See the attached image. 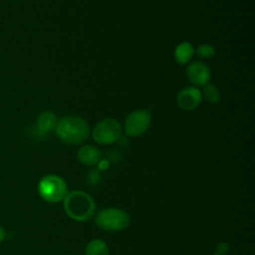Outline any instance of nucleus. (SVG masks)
<instances>
[{
	"mask_svg": "<svg viewBox=\"0 0 255 255\" xmlns=\"http://www.w3.org/2000/svg\"><path fill=\"white\" fill-rule=\"evenodd\" d=\"M201 96H202V99H205L207 102L212 104L218 103L221 99V94L218 88L215 85L209 84V83L203 86Z\"/></svg>",
	"mask_w": 255,
	"mask_h": 255,
	"instance_id": "obj_13",
	"label": "nucleus"
},
{
	"mask_svg": "<svg viewBox=\"0 0 255 255\" xmlns=\"http://www.w3.org/2000/svg\"><path fill=\"white\" fill-rule=\"evenodd\" d=\"M194 48L189 42L180 43L174 50V59L177 64L185 65L194 55Z\"/></svg>",
	"mask_w": 255,
	"mask_h": 255,
	"instance_id": "obj_10",
	"label": "nucleus"
},
{
	"mask_svg": "<svg viewBox=\"0 0 255 255\" xmlns=\"http://www.w3.org/2000/svg\"><path fill=\"white\" fill-rule=\"evenodd\" d=\"M176 102L178 107L184 111L194 110L202 102L201 92L196 87H186L179 91Z\"/></svg>",
	"mask_w": 255,
	"mask_h": 255,
	"instance_id": "obj_8",
	"label": "nucleus"
},
{
	"mask_svg": "<svg viewBox=\"0 0 255 255\" xmlns=\"http://www.w3.org/2000/svg\"><path fill=\"white\" fill-rule=\"evenodd\" d=\"M39 195L49 203L63 201L69 192L66 181L59 175L47 174L38 183Z\"/></svg>",
	"mask_w": 255,
	"mask_h": 255,
	"instance_id": "obj_4",
	"label": "nucleus"
},
{
	"mask_svg": "<svg viewBox=\"0 0 255 255\" xmlns=\"http://www.w3.org/2000/svg\"><path fill=\"white\" fill-rule=\"evenodd\" d=\"M195 52L200 59H210L215 55L214 47L207 43H203L200 46H198Z\"/></svg>",
	"mask_w": 255,
	"mask_h": 255,
	"instance_id": "obj_14",
	"label": "nucleus"
},
{
	"mask_svg": "<svg viewBox=\"0 0 255 255\" xmlns=\"http://www.w3.org/2000/svg\"><path fill=\"white\" fill-rule=\"evenodd\" d=\"M85 255H110V248L105 241L93 239L87 244Z\"/></svg>",
	"mask_w": 255,
	"mask_h": 255,
	"instance_id": "obj_12",
	"label": "nucleus"
},
{
	"mask_svg": "<svg viewBox=\"0 0 255 255\" xmlns=\"http://www.w3.org/2000/svg\"><path fill=\"white\" fill-rule=\"evenodd\" d=\"M66 214L76 221H87L96 211V203L93 197L83 190L69 191L63 200Z\"/></svg>",
	"mask_w": 255,
	"mask_h": 255,
	"instance_id": "obj_2",
	"label": "nucleus"
},
{
	"mask_svg": "<svg viewBox=\"0 0 255 255\" xmlns=\"http://www.w3.org/2000/svg\"><path fill=\"white\" fill-rule=\"evenodd\" d=\"M151 116L146 110L139 109L131 112L126 119L124 131L128 136H139L143 134L150 126Z\"/></svg>",
	"mask_w": 255,
	"mask_h": 255,
	"instance_id": "obj_6",
	"label": "nucleus"
},
{
	"mask_svg": "<svg viewBox=\"0 0 255 255\" xmlns=\"http://www.w3.org/2000/svg\"><path fill=\"white\" fill-rule=\"evenodd\" d=\"M216 254L218 255H227L230 251V245L225 241H220L217 243L216 247Z\"/></svg>",
	"mask_w": 255,
	"mask_h": 255,
	"instance_id": "obj_16",
	"label": "nucleus"
},
{
	"mask_svg": "<svg viewBox=\"0 0 255 255\" xmlns=\"http://www.w3.org/2000/svg\"><path fill=\"white\" fill-rule=\"evenodd\" d=\"M37 126L41 132H49L57 126V119L52 112H43L37 118Z\"/></svg>",
	"mask_w": 255,
	"mask_h": 255,
	"instance_id": "obj_11",
	"label": "nucleus"
},
{
	"mask_svg": "<svg viewBox=\"0 0 255 255\" xmlns=\"http://www.w3.org/2000/svg\"><path fill=\"white\" fill-rule=\"evenodd\" d=\"M97 165H98V169L99 170H106L110 166V160H108V159H101L98 162Z\"/></svg>",
	"mask_w": 255,
	"mask_h": 255,
	"instance_id": "obj_17",
	"label": "nucleus"
},
{
	"mask_svg": "<svg viewBox=\"0 0 255 255\" xmlns=\"http://www.w3.org/2000/svg\"><path fill=\"white\" fill-rule=\"evenodd\" d=\"M69 255H77V254H69Z\"/></svg>",
	"mask_w": 255,
	"mask_h": 255,
	"instance_id": "obj_19",
	"label": "nucleus"
},
{
	"mask_svg": "<svg viewBox=\"0 0 255 255\" xmlns=\"http://www.w3.org/2000/svg\"><path fill=\"white\" fill-rule=\"evenodd\" d=\"M77 157L82 164L86 166H94L102 159V152L96 145L86 144L80 147L77 152Z\"/></svg>",
	"mask_w": 255,
	"mask_h": 255,
	"instance_id": "obj_9",
	"label": "nucleus"
},
{
	"mask_svg": "<svg viewBox=\"0 0 255 255\" xmlns=\"http://www.w3.org/2000/svg\"><path fill=\"white\" fill-rule=\"evenodd\" d=\"M188 81L194 86H204L209 83L211 72L208 65L202 61L191 62L186 69Z\"/></svg>",
	"mask_w": 255,
	"mask_h": 255,
	"instance_id": "obj_7",
	"label": "nucleus"
},
{
	"mask_svg": "<svg viewBox=\"0 0 255 255\" xmlns=\"http://www.w3.org/2000/svg\"><path fill=\"white\" fill-rule=\"evenodd\" d=\"M122 133V126L117 120L105 119L95 126L92 130V137L98 144L108 145L118 141Z\"/></svg>",
	"mask_w": 255,
	"mask_h": 255,
	"instance_id": "obj_5",
	"label": "nucleus"
},
{
	"mask_svg": "<svg viewBox=\"0 0 255 255\" xmlns=\"http://www.w3.org/2000/svg\"><path fill=\"white\" fill-rule=\"evenodd\" d=\"M6 238V231L5 229L0 225V243H2Z\"/></svg>",
	"mask_w": 255,
	"mask_h": 255,
	"instance_id": "obj_18",
	"label": "nucleus"
},
{
	"mask_svg": "<svg viewBox=\"0 0 255 255\" xmlns=\"http://www.w3.org/2000/svg\"><path fill=\"white\" fill-rule=\"evenodd\" d=\"M213 255H218V254H216V253H215V254H213Z\"/></svg>",
	"mask_w": 255,
	"mask_h": 255,
	"instance_id": "obj_20",
	"label": "nucleus"
},
{
	"mask_svg": "<svg viewBox=\"0 0 255 255\" xmlns=\"http://www.w3.org/2000/svg\"><path fill=\"white\" fill-rule=\"evenodd\" d=\"M56 134L66 144L77 145L86 141L90 135L88 123L78 116H67L57 122Z\"/></svg>",
	"mask_w": 255,
	"mask_h": 255,
	"instance_id": "obj_1",
	"label": "nucleus"
},
{
	"mask_svg": "<svg viewBox=\"0 0 255 255\" xmlns=\"http://www.w3.org/2000/svg\"><path fill=\"white\" fill-rule=\"evenodd\" d=\"M128 213L118 207H107L99 211L95 217V224L110 232H117L126 229L129 224Z\"/></svg>",
	"mask_w": 255,
	"mask_h": 255,
	"instance_id": "obj_3",
	"label": "nucleus"
},
{
	"mask_svg": "<svg viewBox=\"0 0 255 255\" xmlns=\"http://www.w3.org/2000/svg\"><path fill=\"white\" fill-rule=\"evenodd\" d=\"M101 170L98 168L92 169L87 173V181L89 182L90 185H97L101 182Z\"/></svg>",
	"mask_w": 255,
	"mask_h": 255,
	"instance_id": "obj_15",
	"label": "nucleus"
}]
</instances>
